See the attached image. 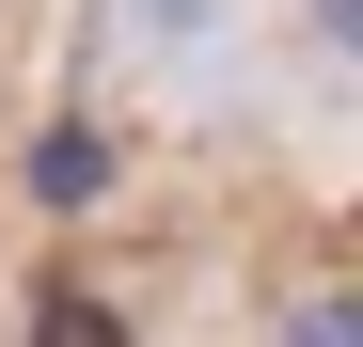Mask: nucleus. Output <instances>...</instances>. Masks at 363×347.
I'll use <instances>...</instances> for the list:
<instances>
[{
  "label": "nucleus",
  "instance_id": "nucleus-1",
  "mask_svg": "<svg viewBox=\"0 0 363 347\" xmlns=\"http://www.w3.org/2000/svg\"><path fill=\"white\" fill-rule=\"evenodd\" d=\"M32 347H127V316H111L95 284H48V300H32Z\"/></svg>",
  "mask_w": 363,
  "mask_h": 347
}]
</instances>
